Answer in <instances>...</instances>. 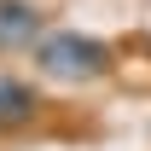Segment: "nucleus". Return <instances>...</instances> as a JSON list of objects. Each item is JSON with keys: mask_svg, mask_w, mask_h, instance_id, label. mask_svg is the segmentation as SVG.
I'll return each mask as SVG.
<instances>
[{"mask_svg": "<svg viewBox=\"0 0 151 151\" xmlns=\"http://www.w3.org/2000/svg\"><path fill=\"white\" fill-rule=\"evenodd\" d=\"M35 70L47 81H64V87H87V81H105L116 70V52L81 29H47L35 41Z\"/></svg>", "mask_w": 151, "mask_h": 151, "instance_id": "obj_1", "label": "nucleus"}, {"mask_svg": "<svg viewBox=\"0 0 151 151\" xmlns=\"http://www.w3.org/2000/svg\"><path fill=\"white\" fill-rule=\"evenodd\" d=\"M41 116V93L23 81V76H6L0 70V134H18Z\"/></svg>", "mask_w": 151, "mask_h": 151, "instance_id": "obj_2", "label": "nucleus"}, {"mask_svg": "<svg viewBox=\"0 0 151 151\" xmlns=\"http://www.w3.org/2000/svg\"><path fill=\"white\" fill-rule=\"evenodd\" d=\"M41 35L47 29H41L35 0H0V47H35Z\"/></svg>", "mask_w": 151, "mask_h": 151, "instance_id": "obj_3", "label": "nucleus"}]
</instances>
